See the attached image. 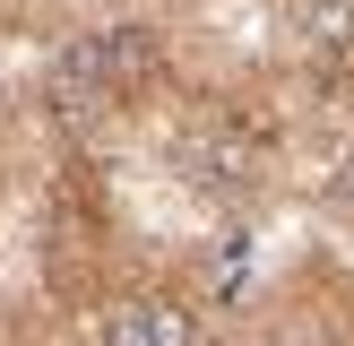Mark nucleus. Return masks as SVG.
<instances>
[{"label": "nucleus", "instance_id": "obj_1", "mask_svg": "<svg viewBox=\"0 0 354 346\" xmlns=\"http://www.w3.org/2000/svg\"><path fill=\"white\" fill-rule=\"evenodd\" d=\"M311 130H320L311 86L286 61H242V69L190 78V95L173 104V121L156 138H165L173 190H190L216 217H259L294 190Z\"/></svg>", "mask_w": 354, "mask_h": 346}, {"label": "nucleus", "instance_id": "obj_2", "mask_svg": "<svg viewBox=\"0 0 354 346\" xmlns=\"http://www.w3.org/2000/svg\"><path fill=\"white\" fill-rule=\"evenodd\" d=\"M190 78L199 69L182 61L173 26H156V17H86L78 35H61L44 52V69L26 86L69 156H104L130 130H165L173 104L190 95Z\"/></svg>", "mask_w": 354, "mask_h": 346}, {"label": "nucleus", "instance_id": "obj_3", "mask_svg": "<svg viewBox=\"0 0 354 346\" xmlns=\"http://www.w3.org/2000/svg\"><path fill=\"white\" fill-rule=\"evenodd\" d=\"M26 260H35V294L61 320H78V329L138 277L147 242H138V225L121 208V182H113L104 156H61L35 182V199H26Z\"/></svg>", "mask_w": 354, "mask_h": 346}, {"label": "nucleus", "instance_id": "obj_4", "mask_svg": "<svg viewBox=\"0 0 354 346\" xmlns=\"http://www.w3.org/2000/svg\"><path fill=\"white\" fill-rule=\"evenodd\" d=\"M225 346H354V260L337 242H303L234 303Z\"/></svg>", "mask_w": 354, "mask_h": 346}, {"label": "nucleus", "instance_id": "obj_5", "mask_svg": "<svg viewBox=\"0 0 354 346\" xmlns=\"http://www.w3.org/2000/svg\"><path fill=\"white\" fill-rule=\"evenodd\" d=\"M225 329H234V303L190 260H173V251L147 242L138 277L86 320V346H225Z\"/></svg>", "mask_w": 354, "mask_h": 346}, {"label": "nucleus", "instance_id": "obj_6", "mask_svg": "<svg viewBox=\"0 0 354 346\" xmlns=\"http://www.w3.org/2000/svg\"><path fill=\"white\" fill-rule=\"evenodd\" d=\"M61 156H69V147L52 138L35 86H0V217H9V199H17V190H35Z\"/></svg>", "mask_w": 354, "mask_h": 346}, {"label": "nucleus", "instance_id": "obj_7", "mask_svg": "<svg viewBox=\"0 0 354 346\" xmlns=\"http://www.w3.org/2000/svg\"><path fill=\"white\" fill-rule=\"evenodd\" d=\"M320 199H328V225H337V251L354 260V138L337 156H328V173H320Z\"/></svg>", "mask_w": 354, "mask_h": 346}, {"label": "nucleus", "instance_id": "obj_8", "mask_svg": "<svg viewBox=\"0 0 354 346\" xmlns=\"http://www.w3.org/2000/svg\"><path fill=\"white\" fill-rule=\"evenodd\" d=\"M0 44H9V17H0Z\"/></svg>", "mask_w": 354, "mask_h": 346}]
</instances>
